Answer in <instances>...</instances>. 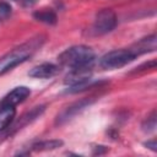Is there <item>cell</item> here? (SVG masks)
<instances>
[{"label":"cell","instance_id":"6da1fadb","mask_svg":"<svg viewBox=\"0 0 157 157\" xmlns=\"http://www.w3.org/2000/svg\"><path fill=\"white\" fill-rule=\"evenodd\" d=\"M43 39L42 38H33L16 48H13L11 52L5 54L0 59V75L5 74L6 71L11 70L12 67L17 66L18 64H22L28 58L33 55V53L42 45Z\"/></svg>","mask_w":157,"mask_h":157},{"label":"cell","instance_id":"7a4b0ae2","mask_svg":"<svg viewBox=\"0 0 157 157\" xmlns=\"http://www.w3.org/2000/svg\"><path fill=\"white\" fill-rule=\"evenodd\" d=\"M94 59H96L94 52L87 45L70 47L58 56L59 63L70 69L93 67Z\"/></svg>","mask_w":157,"mask_h":157},{"label":"cell","instance_id":"3957f363","mask_svg":"<svg viewBox=\"0 0 157 157\" xmlns=\"http://www.w3.org/2000/svg\"><path fill=\"white\" fill-rule=\"evenodd\" d=\"M136 56L130 49H117L108 52L99 59V65L105 70H114L131 63Z\"/></svg>","mask_w":157,"mask_h":157},{"label":"cell","instance_id":"277c9868","mask_svg":"<svg viewBox=\"0 0 157 157\" xmlns=\"http://www.w3.org/2000/svg\"><path fill=\"white\" fill-rule=\"evenodd\" d=\"M117 26V15L113 10L110 9H103L101 10L94 18L93 26H92V31L94 34L101 36V34H105L109 33L110 31H113Z\"/></svg>","mask_w":157,"mask_h":157},{"label":"cell","instance_id":"5b68a950","mask_svg":"<svg viewBox=\"0 0 157 157\" xmlns=\"http://www.w3.org/2000/svg\"><path fill=\"white\" fill-rule=\"evenodd\" d=\"M94 102L93 97H88V98H82L80 101H76L71 104H69L67 107H65L58 115L55 119V124L56 125H61L65 124L66 121L71 120L72 118H75L78 113H81L83 109H86L88 105H91Z\"/></svg>","mask_w":157,"mask_h":157},{"label":"cell","instance_id":"8992f818","mask_svg":"<svg viewBox=\"0 0 157 157\" xmlns=\"http://www.w3.org/2000/svg\"><path fill=\"white\" fill-rule=\"evenodd\" d=\"M91 70L92 67H77V69H70V72L66 75L64 82L69 86L80 85L83 82H87L91 80Z\"/></svg>","mask_w":157,"mask_h":157},{"label":"cell","instance_id":"52a82bcc","mask_svg":"<svg viewBox=\"0 0 157 157\" xmlns=\"http://www.w3.org/2000/svg\"><path fill=\"white\" fill-rule=\"evenodd\" d=\"M156 48H157V38H156V34H151L148 37L141 38L135 44H132V47L130 48V50L134 53L135 56H137V55H141V54H145V53L155 52Z\"/></svg>","mask_w":157,"mask_h":157},{"label":"cell","instance_id":"ba28073f","mask_svg":"<svg viewBox=\"0 0 157 157\" xmlns=\"http://www.w3.org/2000/svg\"><path fill=\"white\" fill-rule=\"evenodd\" d=\"M29 94H31V91L28 87L18 86L4 97V99L1 101V105H16V104L23 102Z\"/></svg>","mask_w":157,"mask_h":157},{"label":"cell","instance_id":"9c48e42d","mask_svg":"<svg viewBox=\"0 0 157 157\" xmlns=\"http://www.w3.org/2000/svg\"><path fill=\"white\" fill-rule=\"evenodd\" d=\"M58 72H59V67L56 65L50 64V63H44V64H40V65L31 69L28 75L31 77H36V78H49V77H53L54 75H56Z\"/></svg>","mask_w":157,"mask_h":157},{"label":"cell","instance_id":"30bf717a","mask_svg":"<svg viewBox=\"0 0 157 157\" xmlns=\"http://www.w3.org/2000/svg\"><path fill=\"white\" fill-rule=\"evenodd\" d=\"M44 109H45L44 105H39V107H34L33 109H31L29 112H27V113H26L25 115H22V117L20 118V120L11 128L12 132H13V131H17L18 129L23 128V126L27 125L28 123H31V121H33L34 119L39 118V117L42 115V113L44 112Z\"/></svg>","mask_w":157,"mask_h":157},{"label":"cell","instance_id":"8fae6325","mask_svg":"<svg viewBox=\"0 0 157 157\" xmlns=\"http://www.w3.org/2000/svg\"><path fill=\"white\" fill-rule=\"evenodd\" d=\"M16 109L15 105H1L0 107V132L5 131L15 120Z\"/></svg>","mask_w":157,"mask_h":157},{"label":"cell","instance_id":"7c38bea8","mask_svg":"<svg viewBox=\"0 0 157 157\" xmlns=\"http://www.w3.org/2000/svg\"><path fill=\"white\" fill-rule=\"evenodd\" d=\"M33 17L37 21L47 23V25H55L56 20H58L55 12L53 10H49V9H43V10H39V11H36L33 13Z\"/></svg>","mask_w":157,"mask_h":157},{"label":"cell","instance_id":"4fadbf2b","mask_svg":"<svg viewBox=\"0 0 157 157\" xmlns=\"http://www.w3.org/2000/svg\"><path fill=\"white\" fill-rule=\"evenodd\" d=\"M63 144L64 142L61 140H44V141H38V142L33 144L32 150L33 151H50V150L61 147Z\"/></svg>","mask_w":157,"mask_h":157},{"label":"cell","instance_id":"5bb4252c","mask_svg":"<svg viewBox=\"0 0 157 157\" xmlns=\"http://www.w3.org/2000/svg\"><path fill=\"white\" fill-rule=\"evenodd\" d=\"M156 128V110H152L151 114L142 123V130L145 132H151Z\"/></svg>","mask_w":157,"mask_h":157},{"label":"cell","instance_id":"9a60e30c","mask_svg":"<svg viewBox=\"0 0 157 157\" xmlns=\"http://www.w3.org/2000/svg\"><path fill=\"white\" fill-rule=\"evenodd\" d=\"M10 15H11V6L5 1H0V20H5Z\"/></svg>","mask_w":157,"mask_h":157},{"label":"cell","instance_id":"2e32d148","mask_svg":"<svg viewBox=\"0 0 157 157\" xmlns=\"http://www.w3.org/2000/svg\"><path fill=\"white\" fill-rule=\"evenodd\" d=\"M145 146L148 147V148H150L151 151H153V152L157 151V144H156V140H150V141L145 142Z\"/></svg>","mask_w":157,"mask_h":157},{"label":"cell","instance_id":"e0dca14e","mask_svg":"<svg viewBox=\"0 0 157 157\" xmlns=\"http://www.w3.org/2000/svg\"><path fill=\"white\" fill-rule=\"evenodd\" d=\"M25 5H32V4H34L36 2V0H21Z\"/></svg>","mask_w":157,"mask_h":157}]
</instances>
